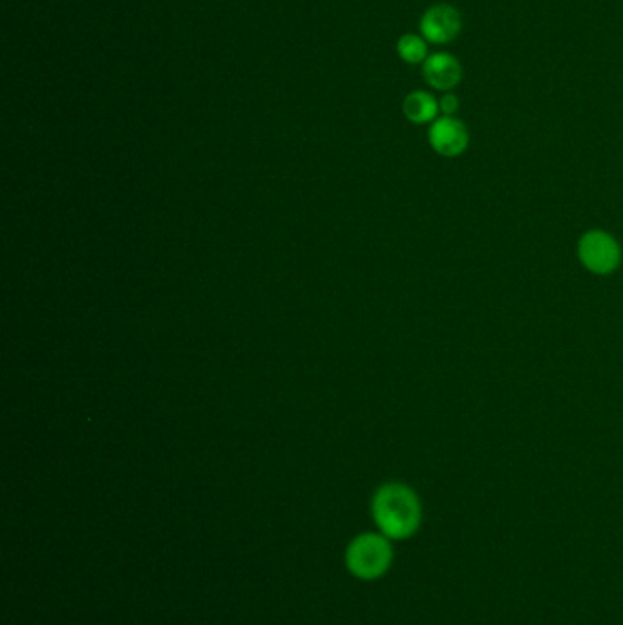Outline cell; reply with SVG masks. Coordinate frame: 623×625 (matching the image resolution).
<instances>
[{"label": "cell", "instance_id": "5", "mask_svg": "<svg viewBox=\"0 0 623 625\" xmlns=\"http://www.w3.org/2000/svg\"><path fill=\"white\" fill-rule=\"evenodd\" d=\"M428 143L443 158H459L470 145V132L459 117L439 116L428 128Z\"/></svg>", "mask_w": 623, "mask_h": 625}, {"label": "cell", "instance_id": "9", "mask_svg": "<svg viewBox=\"0 0 623 625\" xmlns=\"http://www.w3.org/2000/svg\"><path fill=\"white\" fill-rule=\"evenodd\" d=\"M459 97L454 92H444L443 97L439 99V110L443 116L455 117L459 112Z\"/></svg>", "mask_w": 623, "mask_h": 625}, {"label": "cell", "instance_id": "6", "mask_svg": "<svg viewBox=\"0 0 623 625\" xmlns=\"http://www.w3.org/2000/svg\"><path fill=\"white\" fill-rule=\"evenodd\" d=\"M423 77L426 85L439 92H454L463 81V64L448 52L430 53L424 61Z\"/></svg>", "mask_w": 623, "mask_h": 625}, {"label": "cell", "instance_id": "1", "mask_svg": "<svg viewBox=\"0 0 623 625\" xmlns=\"http://www.w3.org/2000/svg\"><path fill=\"white\" fill-rule=\"evenodd\" d=\"M371 516L386 538L391 541L410 540L421 529L423 505L410 485L390 481L373 494Z\"/></svg>", "mask_w": 623, "mask_h": 625}, {"label": "cell", "instance_id": "7", "mask_svg": "<svg viewBox=\"0 0 623 625\" xmlns=\"http://www.w3.org/2000/svg\"><path fill=\"white\" fill-rule=\"evenodd\" d=\"M402 114L413 125H432L439 117V99L426 90H413L402 101Z\"/></svg>", "mask_w": 623, "mask_h": 625}, {"label": "cell", "instance_id": "3", "mask_svg": "<svg viewBox=\"0 0 623 625\" xmlns=\"http://www.w3.org/2000/svg\"><path fill=\"white\" fill-rule=\"evenodd\" d=\"M576 253L580 264L592 275H613L622 265V245L613 234L603 229H591L581 234Z\"/></svg>", "mask_w": 623, "mask_h": 625}, {"label": "cell", "instance_id": "8", "mask_svg": "<svg viewBox=\"0 0 623 625\" xmlns=\"http://www.w3.org/2000/svg\"><path fill=\"white\" fill-rule=\"evenodd\" d=\"M428 41L423 35L417 33H404L397 41V55L406 64H424L430 57L428 52Z\"/></svg>", "mask_w": 623, "mask_h": 625}, {"label": "cell", "instance_id": "2", "mask_svg": "<svg viewBox=\"0 0 623 625\" xmlns=\"http://www.w3.org/2000/svg\"><path fill=\"white\" fill-rule=\"evenodd\" d=\"M346 569L359 580H379L390 571L393 545L381 532H364L353 538L346 549Z\"/></svg>", "mask_w": 623, "mask_h": 625}, {"label": "cell", "instance_id": "4", "mask_svg": "<svg viewBox=\"0 0 623 625\" xmlns=\"http://www.w3.org/2000/svg\"><path fill=\"white\" fill-rule=\"evenodd\" d=\"M419 28H421V35L428 43L444 46V44L454 43L463 32V17H461V11L452 4L439 2L424 11L419 21Z\"/></svg>", "mask_w": 623, "mask_h": 625}]
</instances>
